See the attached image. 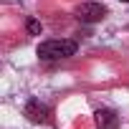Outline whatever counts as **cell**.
Instances as JSON below:
<instances>
[{
	"label": "cell",
	"mask_w": 129,
	"mask_h": 129,
	"mask_svg": "<svg viewBox=\"0 0 129 129\" xmlns=\"http://www.w3.org/2000/svg\"><path fill=\"white\" fill-rule=\"evenodd\" d=\"M94 116H96V126L99 129H116L119 126V116L111 109H99Z\"/></svg>",
	"instance_id": "cell-4"
},
{
	"label": "cell",
	"mask_w": 129,
	"mask_h": 129,
	"mask_svg": "<svg viewBox=\"0 0 129 129\" xmlns=\"http://www.w3.org/2000/svg\"><path fill=\"white\" fill-rule=\"evenodd\" d=\"M76 41H66V38H51V41H43L38 46V56L43 61H61V58H69L76 53Z\"/></svg>",
	"instance_id": "cell-1"
},
{
	"label": "cell",
	"mask_w": 129,
	"mask_h": 129,
	"mask_svg": "<svg viewBox=\"0 0 129 129\" xmlns=\"http://www.w3.org/2000/svg\"><path fill=\"white\" fill-rule=\"evenodd\" d=\"M121 3H129V0H121Z\"/></svg>",
	"instance_id": "cell-6"
},
{
	"label": "cell",
	"mask_w": 129,
	"mask_h": 129,
	"mask_svg": "<svg viewBox=\"0 0 129 129\" xmlns=\"http://www.w3.org/2000/svg\"><path fill=\"white\" fill-rule=\"evenodd\" d=\"M25 116L36 124H46V121H51V109L46 104H41L38 99H30L25 104Z\"/></svg>",
	"instance_id": "cell-3"
},
{
	"label": "cell",
	"mask_w": 129,
	"mask_h": 129,
	"mask_svg": "<svg viewBox=\"0 0 129 129\" xmlns=\"http://www.w3.org/2000/svg\"><path fill=\"white\" fill-rule=\"evenodd\" d=\"M104 15H106V8L101 3H84L76 8V18L81 23H99Z\"/></svg>",
	"instance_id": "cell-2"
},
{
	"label": "cell",
	"mask_w": 129,
	"mask_h": 129,
	"mask_svg": "<svg viewBox=\"0 0 129 129\" xmlns=\"http://www.w3.org/2000/svg\"><path fill=\"white\" fill-rule=\"evenodd\" d=\"M28 33H30V36H41V23H38L36 18L28 20Z\"/></svg>",
	"instance_id": "cell-5"
}]
</instances>
